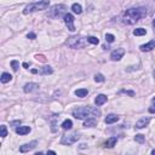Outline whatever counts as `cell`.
<instances>
[{
  "mask_svg": "<svg viewBox=\"0 0 155 155\" xmlns=\"http://www.w3.org/2000/svg\"><path fill=\"white\" fill-rule=\"evenodd\" d=\"M144 16V9H137V7H132V9H127L124 11L122 16H121V22L124 24H135L137 23L139 19Z\"/></svg>",
  "mask_w": 155,
  "mask_h": 155,
  "instance_id": "cell-1",
  "label": "cell"
},
{
  "mask_svg": "<svg viewBox=\"0 0 155 155\" xmlns=\"http://www.w3.org/2000/svg\"><path fill=\"white\" fill-rule=\"evenodd\" d=\"M101 115V112L97 109V108L94 107H81L78 108L73 112V116L75 119H79V120H82V119H87V118H97Z\"/></svg>",
  "mask_w": 155,
  "mask_h": 155,
  "instance_id": "cell-2",
  "label": "cell"
},
{
  "mask_svg": "<svg viewBox=\"0 0 155 155\" xmlns=\"http://www.w3.org/2000/svg\"><path fill=\"white\" fill-rule=\"evenodd\" d=\"M49 0H43V1H38V3H32L27 5L23 10V13L24 15H28L30 12H34V11H41V10H46L49 7Z\"/></svg>",
  "mask_w": 155,
  "mask_h": 155,
  "instance_id": "cell-3",
  "label": "cell"
},
{
  "mask_svg": "<svg viewBox=\"0 0 155 155\" xmlns=\"http://www.w3.org/2000/svg\"><path fill=\"white\" fill-rule=\"evenodd\" d=\"M87 41V38H82V37H70L67 41V45L71 49H80V47H84L85 44Z\"/></svg>",
  "mask_w": 155,
  "mask_h": 155,
  "instance_id": "cell-4",
  "label": "cell"
},
{
  "mask_svg": "<svg viewBox=\"0 0 155 155\" xmlns=\"http://www.w3.org/2000/svg\"><path fill=\"white\" fill-rule=\"evenodd\" d=\"M67 11V6L65 5H55V6L51 7V10L49 11V17L50 18H59L61 16H63Z\"/></svg>",
  "mask_w": 155,
  "mask_h": 155,
  "instance_id": "cell-5",
  "label": "cell"
},
{
  "mask_svg": "<svg viewBox=\"0 0 155 155\" xmlns=\"http://www.w3.org/2000/svg\"><path fill=\"white\" fill-rule=\"evenodd\" d=\"M79 138H80V136L78 133H71V135H68V136H63L61 143L64 144V146H70V144L79 141Z\"/></svg>",
  "mask_w": 155,
  "mask_h": 155,
  "instance_id": "cell-6",
  "label": "cell"
},
{
  "mask_svg": "<svg viewBox=\"0 0 155 155\" xmlns=\"http://www.w3.org/2000/svg\"><path fill=\"white\" fill-rule=\"evenodd\" d=\"M64 23L68 27V29L70 32H74L75 30V25H74V16L71 13H65L64 15Z\"/></svg>",
  "mask_w": 155,
  "mask_h": 155,
  "instance_id": "cell-7",
  "label": "cell"
},
{
  "mask_svg": "<svg viewBox=\"0 0 155 155\" xmlns=\"http://www.w3.org/2000/svg\"><path fill=\"white\" fill-rule=\"evenodd\" d=\"M37 144H38L37 141H33V142H30V143L23 144V146L19 147V152H21V153H28V152H30V150H33V149L37 147Z\"/></svg>",
  "mask_w": 155,
  "mask_h": 155,
  "instance_id": "cell-8",
  "label": "cell"
},
{
  "mask_svg": "<svg viewBox=\"0 0 155 155\" xmlns=\"http://www.w3.org/2000/svg\"><path fill=\"white\" fill-rule=\"evenodd\" d=\"M124 55H125V50L124 49H116V50H114L112 52L110 58H112V61H120Z\"/></svg>",
  "mask_w": 155,
  "mask_h": 155,
  "instance_id": "cell-9",
  "label": "cell"
},
{
  "mask_svg": "<svg viewBox=\"0 0 155 155\" xmlns=\"http://www.w3.org/2000/svg\"><path fill=\"white\" fill-rule=\"evenodd\" d=\"M38 87H39L38 84H35V82H29V84H25V85H24L23 91L25 92V94H30V92L38 90Z\"/></svg>",
  "mask_w": 155,
  "mask_h": 155,
  "instance_id": "cell-10",
  "label": "cell"
},
{
  "mask_svg": "<svg viewBox=\"0 0 155 155\" xmlns=\"http://www.w3.org/2000/svg\"><path fill=\"white\" fill-rule=\"evenodd\" d=\"M149 122H150V118H142L136 122V127L137 128H143V127H146Z\"/></svg>",
  "mask_w": 155,
  "mask_h": 155,
  "instance_id": "cell-11",
  "label": "cell"
},
{
  "mask_svg": "<svg viewBox=\"0 0 155 155\" xmlns=\"http://www.w3.org/2000/svg\"><path fill=\"white\" fill-rule=\"evenodd\" d=\"M139 49H141V51H152L153 49H155V40H152V41H149V43H147V44L141 45L139 46Z\"/></svg>",
  "mask_w": 155,
  "mask_h": 155,
  "instance_id": "cell-12",
  "label": "cell"
},
{
  "mask_svg": "<svg viewBox=\"0 0 155 155\" xmlns=\"http://www.w3.org/2000/svg\"><path fill=\"white\" fill-rule=\"evenodd\" d=\"M30 132V127L29 126H18L16 128V133H18V135L21 136H24V135H27V133Z\"/></svg>",
  "mask_w": 155,
  "mask_h": 155,
  "instance_id": "cell-13",
  "label": "cell"
},
{
  "mask_svg": "<svg viewBox=\"0 0 155 155\" xmlns=\"http://www.w3.org/2000/svg\"><path fill=\"white\" fill-rule=\"evenodd\" d=\"M119 120V116L116 114H109V115H107L106 118V124H108V125H110V124H114Z\"/></svg>",
  "mask_w": 155,
  "mask_h": 155,
  "instance_id": "cell-14",
  "label": "cell"
},
{
  "mask_svg": "<svg viewBox=\"0 0 155 155\" xmlns=\"http://www.w3.org/2000/svg\"><path fill=\"white\" fill-rule=\"evenodd\" d=\"M107 96L106 95H98L96 97V100H95V103H96V106H102V104H104V103L107 102Z\"/></svg>",
  "mask_w": 155,
  "mask_h": 155,
  "instance_id": "cell-15",
  "label": "cell"
},
{
  "mask_svg": "<svg viewBox=\"0 0 155 155\" xmlns=\"http://www.w3.org/2000/svg\"><path fill=\"white\" fill-rule=\"evenodd\" d=\"M96 122H97V120H96V118H87L86 120H85V122H84V126L85 127H94L95 125H96Z\"/></svg>",
  "mask_w": 155,
  "mask_h": 155,
  "instance_id": "cell-16",
  "label": "cell"
},
{
  "mask_svg": "<svg viewBox=\"0 0 155 155\" xmlns=\"http://www.w3.org/2000/svg\"><path fill=\"white\" fill-rule=\"evenodd\" d=\"M52 68H51L50 65H45V67H43L40 70H39V73L41 74V75H49V74H52Z\"/></svg>",
  "mask_w": 155,
  "mask_h": 155,
  "instance_id": "cell-17",
  "label": "cell"
},
{
  "mask_svg": "<svg viewBox=\"0 0 155 155\" xmlns=\"http://www.w3.org/2000/svg\"><path fill=\"white\" fill-rule=\"evenodd\" d=\"M118 142V138L116 137H110L109 139H107V142H106V147L107 148H113L116 144Z\"/></svg>",
  "mask_w": 155,
  "mask_h": 155,
  "instance_id": "cell-18",
  "label": "cell"
},
{
  "mask_svg": "<svg viewBox=\"0 0 155 155\" xmlns=\"http://www.w3.org/2000/svg\"><path fill=\"white\" fill-rule=\"evenodd\" d=\"M61 126L63 130H70V128L73 127V122H71V120H69V119H67V120H64L63 122H62Z\"/></svg>",
  "mask_w": 155,
  "mask_h": 155,
  "instance_id": "cell-19",
  "label": "cell"
},
{
  "mask_svg": "<svg viewBox=\"0 0 155 155\" xmlns=\"http://www.w3.org/2000/svg\"><path fill=\"white\" fill-rule=\"evenodd\" d=\"M87 94H89V91H87L86 89H79V90H76V91H75V95H76L78 97H80V98L86 97Z\"/></svg>",
  "mask_w": 155,
  "mask_h": 155,
  "instance_id": "cell-20",
  "label": "cell"
},
{
  "mask_svg": "<svg viewBox=\"0 0 155 155\" xmlns=\"http://www.w3.org/2000/svg\"><path fill=\"white\" fill-rule=\"evenodd\" d=\"M71 10H73V12L76 15H80L82 12V7L80 4H73L71 5Z\"/></svg>",
  "mask_w": 155,
  "mask_h": 155,
  "instance_id": "cell-21",
  "label": "cell"
},
{
  "mask_svg": "<svg viewBox=\"0 0 155 155\" xmlns=\"http://www.w3.org/2000/svg\"><path fill=\"white\" fill-rule=\"evenodd\" d=\"M11 79H12V76H11V74H9V73H3L1 74V82L3 84H6V82H9V81H11Z\"/></svg>",
  "mask_w": 155,
  "mask_h": 155,
  "instance_id": "cell-22",
  "label": "cell"
},
{
  "mask_svg": "<svg viewBox=\"0 0 155 155\" xmlns=\"http://www.w3.org/2000/svg\"><path fill=\"white\" fill-rule=\"evenodd\" d=\"M146 34H147V30L143 28H137L133 30V35H136V37H142V35H146Z\"/></svg>",
  "mask_w": 155,
  "mask_h": 155,
  "instance_id": "cell-23",
  "label": "cell"
},
{
  "mask_svg": "<svg viewBox=\"0 0 155 155\" xmlns=\"http://www.w3.org/2000/svg\"><path fill=\"white\" fill-rule=\"evenodd\" d=\"M87 43L94 44V45H97V44H100V40H98L96 37H89V38H87Z\"/></svg>",
  "mask_w": 155,
  "mask_h": 155,
  "instance_id": "cell-24",
  "label": "cell"
},
{
  "mask_svg": "<svg viewBox=\"0 0 155 155\" xmlns=\"http://www.w3.org/2000/svg\"><path fill=\"white\" fill-rule=\"evenodd\" d=\"M135 141L138 142V143H144V136L143 135H136L135 136Z\"/></svg>",
  "mask_w": 155,
  "mask_h": 155,
  "instance_id": "cell-25",
  "label": "cell"
},
{
  "mask_svg": "<svg viewBox=\"0 0 155 155\" xmlns=\"http://www.w3.org/2000/svg\"><path fill=\"white\" fill-rule=\"evenodd\" d=\"M106 40L108 41V43H114L115 37L113 34H106Z\"/></svg>",
  "mask_w": 155,
  "mask_h": 155,
  "instance_id": "cell-26",
  "label": "cell"
},
{
  "mask_svg": "<svg viewBox=\"0 0 155 155\" xmlns=\"http://www.w3.org/2000/svg\"><path fill=\"white\" fill-rule=\"evenodd\" d=\"M11 67H12V69L15 71H17L18 68H19V63H18L17 61H11Z\"/></svg>",
  "mask_w": 155,
  "mask_h": 155,
  "instance_id": "cell-27",
  "label": "cell"
},
{
  "mask_svg": "<svg viewBox=\"0 0 155 155\" xmlns=\"http://www.w3.org/2000/svg\"><path fill=\"white\" fill-rule=\"evenodd\" d=\"M95 80L97 82H103V81H104V76H103L102 74H96L95 75Z\"/></svg>",
  "mask_w": 155,
  "mask_h": 155,
  "instance_id": "cell-28",
  "label": "cell"
},
{
  "mask_svg": "<svg viewBox=\"0 0 155 155\" xmlns=\"http://www.w3.org/2000/svg\"><path fill=\"white\" fill-rule=\"evenodd\" d=\"M0 128H1V137H3V138H4V137H6V136H7L6 126H5V125H1V127H0Z\"/></svg>",
  "mask_w": 155,
  "mask_h": 155,
  "instance_id": "cell-29",
  "label": "cell"
},
{
  "mask_svg": "<svg viewBox=\"0 0 155 155\" xmlns=\"http://www.w3.org/2000/svg\"><path fill=\"white\" fill-rule=\"evenodd\" d=\"M27 38H28V39H35V38H37V35H35L34 33H28Z\"/></svg>",
  "mask_w": 155,
  "mask_h": 155,
  "instance_id": "cell-30",
  "label": "cell"
},
{
  "mask_svg": "<svg viewBox=\"0 0 155 155\" xmlns=\"http://www.w3.org/2000/svg\"><path fill=\"white\" fill-rule=\"evenodd\" d=\"M149 113H153V114L155 113V103H154V104H153L150 108H149Z\"/></svg>",
  "mask_w": 155,
  "mask_h": 155,
  "instance_id": "cell-31",
  "label": "cell"
},
{
  "mask_svg": "<svg viewBox=\"0 0 155 155\" xmlns=\"http://www.w3.org/2000/svg\"><path fill=\"white\" fill-rule=\"evenodd\" d=\"M122 92H125V94L130 95V96H135V92H132V91H126V90H124Z\"/></svg>",
  "mask_w": 155,
  "mask_h": 155,
  "instance_id": "cell-32",
  "label": "cell"
},
{
  "mask_svg": "<svg viewBox=\"0 0 155 155\" xmlns=\"http://www.w3.org/2000/svg\"><path fill=\"white\" fill-rule=\"evenodd\" d=\"M11 125H21V121H19V120H18V121H12Z\"/></svg>",
  "mask_w": 155,
  "mask_h": 155,
  "instance_id": "cell-33",
  "label": "cell"
},
{
  "mask_svg": "<svg viewBox=\"0 0 155 155\" xmlns=\"http://www.w3.org/2000/svg\"><path fill=\"white\" fill-rule=\"evenodd\" d=\"M37 58H38V59H40V61H45V58L43 57V56H37Z\"/></svg>",
  "mask_w": 155,
  "mask_h": 155,
  "instance_id": "cell-34",
  "label": "cell"
},
{
  "mask_svg": "<svg viewBox=\"0 0 155 155\" xmlns=\"http://www.w3.org/2000/svg\"><path fill=\"white\" fill-rule=\"evenodd\" d=\"M32 73H33V74H37V73H38V70H35V69H33V70H32Z\"/></svg>",
  "mask_w": 155,
  "mask_h": 155,
  "instance_id": "cell-35",
  "label": "cell"
},
{
  "mask_svg": "<svg viewBox=\"0 0 155 155\" xmlns=\"http://www.w3.org/2000/svg\"><path fill=\"white\" fill-rule=\"evenodd\" d=\"M23 67L24 68H28V63H23Z\"/></svg>",
  "mask_w": 155,
  "mask_h": 155,
  "instance_id": "cell-36",
  "label": "cell"
},
{
  "mask_svg": "<svg viewBox=\"0 0 155 155\" xmlns=\"http://www.w3.org/2000/svg\"><path fill=\"white\" fill-rule=\"evenodd\" d=\"M152 154H153V155H155V149H154V150H152Z\"/></svg>",
  "mask_w": 155,
  "mask_h": 155,
  "instance_id": "cell-37",
  "label": "cell"
},
{
  "mask_svg": "<svg viewBox=\"0 0 155 155\" xmlns=\"http://www.w3.org/2000/svg\"><path fill=\"white\" fill-rule=\"evenodd\" d=\"M152 101H153V103H155V97L153 98V100H152Z\"/></svg>",
  "mask_w": 155,
  "mask_h": 155,
  "instance_id": "cell-38",
  "label": "cell"
},
{
  "mask_svg": "<svg viewBox=\"0 0 155 155\" xmlns=\"http://www.w3.org/2000/svg\"><path fill=\"white\" fill-rule=\"evenodd\" d=\"M153 25H154V27H155V19H154V22H153Z\"/></svg>",
  "mask_w": 155,
  "mask_h": 155,
  "instance_id": "cell-39",
  "label": "cell"
},
{
  "mask_svg": "<svg viewBox=\"0 0 155 155\" xmlns=\"http://www.w3.org/2000/svg\"><path fill=\"white\" fill-rule=\"evenodd\" d=\"M154 78H155V70H154Z\"/></svg>",
  "mask_w": 155,
  "mask_h": 155,
  "instance_id": "cell-40",
  "label": "cell"
}]
</instances>
